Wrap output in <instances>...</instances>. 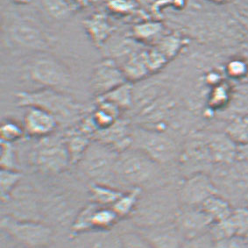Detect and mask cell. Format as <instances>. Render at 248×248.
I'll list each match as a JSON object with an SVG mask.
<instances>
[{"instance_id":"8","label":"cell","mask_w":248,"mask_h":248,"mask_svg":"<svg viewBox=\"0 0 248 248\" xmlns=\"http://www.w3.org/2000/svg\"><path fill=\"white\" fill-rule=\"evenodd\" d=\"M120 152L106 143L92 140L78 165L92 183L110 184ZM111 185V184H110Z\"/></svg>"},{"instance_id":"17","label":"cell","mask_w":248,"mask_h":248,"mask_svg":"<svg viewBox=\"0 0 248 248\" xmlns=\"http://www.w3.org/2000/svg\"><path fill=\"white\" fill-rule=\"evenodd\" d=\"M131 133L132 127L127 121L119 119L110 127L97 131L93 140L106 143L121 153L132 146Z\"/></svg>"},{"instance_id":"29","label":"cell","mask_w":248,"mask_h":248,"mask_svg":"<svg viewBox=\"0 0 248 248\" xmlns=\"http://www.w3.org/2000/svg\"><path fill=\"white\" fill-rule=\"evenodd\" d=\"M42 5L47 14L56 19L69 17L71 11L67 0H42Z\"/></svg>"},{"instance_id":"16","label":"cell","mask_w":248,"mask_h":248,"mask_svg":"<svg viewBox=\"0 0 248 248\" xmlns=\"http://www.w3.org/2000/svg\"><path fill=\"white\" fill-rule=\"evenodd\" d=\"M207 143L215 165L230 163L237 160L238 144L227 133H205Z\"/></svg>"},{"instance_id":"25","label":"cell","mask_w":248,"mask_h":248,"mask_svg":"<svg viewBox=\"0 0 248 248\" xmlns=\"http://www.w3.org/2000/svg\"><path fill=\"white\" fill-rule=\"evenodd\" d=\"M120 218L111 207L101 206L96 203L92 214L93 231H109Z\"/></svg>"},{"instance_id":"34","label":"cell","mask_w":248,"mask_h":248,"mask_svg":"<svg viewBox=\"0 0 248 248\" xmlns=\"http://www.w3.org/2000/svg\"><path fill=\"white\" fill-rule=\"evenodd\" d=\"M133 32L140 39H147L156 34L159 32V28L156 25H140L134 28Z\"/></svg>"},{"instance_id":"18","label":"cell","mask_w":248,"mask_h":248,"mask_svg":"<svg viewBox=\"0 0 248 248\" xmlns=\"http://www.w3.org/2000/svg\"><path fill=\"white\" fill-rule=\"evenodd\" d=\"M63 137L72 164H78L93 139L82 132L78 126L69 129Z\"/></svg>"},{"instance_id":"7","label":"cell","mask_w":248,"mask_h":248,"mask_svg":"<svg viewBox=\"0 0 248 248\" xmlns=\"http://www.w3.org/2000/svg\"><path fill=\"white\" fill-rule=\"evenodd\" d=\"M30 161L38 172L44 175H59L72 165L64 137L55 133L38 139L30 153Z\"/></svg>"},{"instance_id":"33","label":"cell","mask_w":248,"mask_h":248,"mask_svg":"<svg viewBox=\"0 0 248 248\" xmlns=\"http://www.w3.org/2000/svg\"><path fill=\"white\" fill-rule=\"evenodd\" d=\"M219 248H248V237L235 236L217 241Z\"/></svg>"},{"instance_id":"30","label":"cell","mask_w":248,"mask_h":248,"mask_svg":"<svg viewBox=\"0 0 248 248\" xmlns=\"http://www.w3.org/2000/svg\"><path fill=\"white\" fill-rule=\"evenodd\" d=\"M120 236L121 248H154L137 230L124 232Z\"/></svg>"},{"instance_id":"28","label":"cell","mask_w":248,"mask_h":248,"mask_svg":"<svg viewBox=\"0 0 248 248\" xmlns=\"http://www.w3.org/2000/svg\"><path fill=\"white\" fill-rule=\"evenodd\" d=\"M0 165L1 169L18 170V161L16 148L14 143L1 141L0 147Z\"/></svg>"},{"instance_id":"10","label":"cell","mask_w":248,"mask_h":248,"mask_svg":"<svg viewBox=\"0 0 248 248\" xmlns=\"http://www.w3.org/2000/svg\"><path fill=\"white\" fill-rule=\"evenodd\" d=\"M5 34L14 46L34 53L46 52L51 39L41 27L27 18H15L5 28Z\"/></svg>"},{"instance_id":"12","label":"cell","mask_w":248,"mask_h":248,"mask_svg":"<svg viewBox=\"0 0 248 248\" xmlns=\"http://www.w3.org/2000/svg\"><path fill=\"white\" fill-rule=\"evenodd\" d=\"M128 82L120 65L112 58L99 62L92 72V89L97 97H101Z\"/></svg>"},{"instance_id":"20","label":"cell","mask_w":248,"mask_h":248,"mask_svg":"<svg viewBox=\"0 0 248 248\" xmlns=\"http://www.w3.org/2000/svg\"><path fill=\"white\" fill-rule=\"evenodd\" d=\"M89 191L92 202L106 207L112 206L124 193L113 185L100 183H92Z\"/></svg>"},{"instance_id":"11","label":"cell","mask_w":248,"mask_h":248,"mask_svg":"<svg viewBox=\"0 0 248 248\" xmlns=\"http://www.w3.org/2000/svg\"><path fill=\"white\" fill-rule=\"evenodd\" d=\"M178 198L182 206L200 207L217 193L212 176L207 173H198L182 178L177 186Z\"/></svg>"},{"instance_id":"5","label":"cell","mask_w":248,"mask_h":248,"mask_svg":"<svg viewBox=\"0 0 248 248\" xmlns=\"http://www.w3.org/2000/svg\"><path fill=\"white\" fill-rule=\"evenodd\" d=\"M210 175L217 193L236 208L244 205L248 195V162L236 161L213 167Z\"/></svg>"},{"instance_id":"14","label":"cell","mask_w":248,"mask_h":248,"mask_svg":"<svg viewBox=\"0 0 248 248\" xmlns=\"http://www.w3.org/2000/svg\"><path fill=\"white\" fill-rule=\"evenodd\" d=\"M22 124L26 134L37 140L54 134L60 125L55 116L35 106L26 108Z\"/></svg>"},{"instance_id":"19","label":"cell","mask_w":248,"mask_h":248,"mask_svg":"<svg viewBox=\"0 0 248 248\" xmlns=\"http://www.w3.org/2000/svg\"><path fill=\"white\" fill-rule=\"evenodd\" d=\"M201 208L212 218L214 224L227 219L234 211L235 207L219 194L209 198L201 205Z\"/></svg>"},{"instance_id":"22","label":"cell","mask_w":248,"mask_h":248,"mask_svg":"<svg viewBox=\"0 0 248 248\" xmlns=\"http://www.w3.org/2000/svg\"><path fill=\"white\" fill-rule=\"evenodd\" d=\"M120 67L123 69L128 82L131 83L142 79L150 71L147 65L146 52L134 53L130 55Z\"/></svg>"},{"instance_id":"35","label":"cell","mask_w":248,"mask_h":248,"mask_svg":"<svg viewBox=\"0 0 248 248\" xmlns=\"http://www.w3.org/2000/svg\"><path fill=\"white\" fill-rule=\"evenodd\" d=\"M244 207H247V208H248V197L246 198V199H245V202H244Z\"/></svg>"},{"instance_id":"27","label":"cell","mask_w":248,"mask_h":248,"mask_svg":"<svg viewBox=\"0 0 248 248\" xmlns=\"http://www.w3.org/2000/svg\"><path fill=\"white\" fill-rule=\"evenodd\" d=\"M26 134L23 124L19 123L18 120L12 118H5L1 121L0 137L1 141L5 142H17L23 138Z\"/></svg>"},{"instance_id":"23","label":"cell","mask_w":248,"mask_h":248,"mask_svg":"<svg viewBox=\"0 0 248 248\" xmlns=\"http://www.w3.org/2000/svg\"><path fill=\"white\" fill-rule=\"evenodd\" d=\"M97 99L110 102L119 107L121 110H127L133 106L134 103L133 84L131 82H126L113 91L106 93L101 97H97Z\"/></svg>"},{"instance_id":"9","label":"cell","mask_w":248,"mask_h":248,"mask_svg":"<svg viewBox=\"0 0 248 248\" xmlns=\"http://www.w3.org/2000/svg\"><path fill=\"white\" fill-rule=\"evenodd\" d=\"M1 229L16 242L28 248H46L53 237L49 225L11 215L2 217Z\"/></svg>"},{"instance_id":"15","label":"cell","mask_w":248,"mask_h":248,"mask_svg":"<svg viewBox=\"0 0 248 248\" xmlns=\"http://www.w3.org/2000/svg\"><path fill=\"white\" fill-rule=\"evenodd\" d=\"M136 230L154 248H181L186 239L175 221Z\"/></svg>"},{"instance_id":"31","label":"cell","mask_w":248,"mask_h":248,"mask_svg":"<svg viewBox=\"0 0 248 248\" xmlns=\"http://www.w3.org/2000/svg\"><path fill=\"white\" fill-rule=\"evenodd\" d=\"M181 248H219L218 244L211 232L194 238L185 239Z\"/></svg>"},{"instance_id":"21","label":"cell","mask_w":248,"mask_h":248,"mask_svg":"<svg viewBox=\"0 0 248 248\" xmlns=\"http://www.w3.org/2000/svg\"><path fill=\"white\" fill-rule=\"evenodd\" d=\"M84 27L93 42L99 46L107 41L113 30L106 17L101 14L93 15L92 18H88L84 22Z\"/></svg>"},{"instance_id":"3","label":"cell","mask_w":248,"mask_h":248,"mask_svg":"<svg viewBox=\"0 0 248 248\" xmlns=\"http://www.w3.org/2000/svg\"><path fill=\"white\" fill-rule=\"evenodd\" d=\"M16 103L27 108L35 106L50 112L59 124L74 127L87 115L86 108L66 92L50 88L16 93Z\"/></svg>"},{"instance_id":"2","label":"cell","mask_w":248,"mask_h":248,"mask_svg":"<svg viewBox=\"0 0 248 248\" xmlns=\"http://www.w3.org/2000/svg\"><path fill=\"white\" fill-rule=\"evenodd\" d=\"M178 183H171L143 190L131 218L137 229L175 221L181 202Z\"/></svg>"},{"instance_id":"13","label":"cell","mask_w":248,"mask_h":248,"mask_svg":"<svg viewBox=\"0 0 248 248\" xmlns=\"http://www.w3.org/2000/svg\"><path fill=\"white\" fill-rule=\"evenodd\" d=\"M175 222L186 239L206 233L214 225L201 207L181 206Z\"/></svg>"},{"instance_id":"26","label":"cell","mask_w":248,"mask_h":248,"mask_svg":"<svg viewBox=\"0 0 248 248\" xmlns=\"http://www.w3.org/2000/svg\"><path fill=\"white\" fill-rule=\"evenodd\" d=\"M22 173L19 170L1 169L0 185H1V200L5 202L9 199L12 194L18 187L22 180Z\"/></svg>"},{"instance_id":"24","label":"cell","mask_w":248,"mask_h":248,"mask_svg":"<svg viewBox=\"0 0 248 248\" xmlns=\"http://www.w3.org/2000/svg\"><path fill=\"white\" fill-rule=\"evenodd\" d=\"M142 191V188H130L124 191L118 201L111 206L120 219L131 217L134 210L136 209Z\"/></svg>"},{"instance_id":"4","label":"cell","mask_w":248,"mask_h":248,"mask_svg":"<svg viewBox=\"0 0 248 248\" xmlns=\"http://www.w3.org/2000/svg\"><path fill=\"white\" fill-rule=\"evenodd\" d=\"M132 146L152 160L165 167L177 166L182 147L170 134L156 129L138 126L132 128Z\"/></svg>"},{"instance_id":"6","label":"cell","mask_w":248,"mask_h":248,"mask_svg":"<svg viewBox=\"0 0 248 248\" xmlns=\"http://www.w3.org/2000/svg\"><path fill=\"white\" fill-rule=\"evenodd\" d=\"M25 74L32 83L64 92L69 87L72 76L63 62L46 52L35 53L25 65Z\"/></svg>"},{"instance_id":"1","label":"cell","mask_w":248,"mask_h":248,"mask_svg":"<svg viewBox=\"0 0 248 248\" xmlns=\"http://www.w3.org/2000/svg\"><path fill=\"white\" fill-rule=\"evenodd\" d=\"M138 149L130 147L119 155L113 181L121 186L143 190L174 183L169 169Z\"/></svg>"},{"instance_id":"32","label":"cell","mask_w":248,"mask_h":248,"mask_svg":"<svg viewBox=\"0 0 248 248\" xmlns=\"http://www.w3.org/2000/svg\"><path fill=\"white\" fill-rule=\"evenodd\" d=\"M227 133L235 141H239V144L248 142V117L235 120L230 127H228Z\"/></svg>"}]
</instances>
